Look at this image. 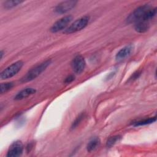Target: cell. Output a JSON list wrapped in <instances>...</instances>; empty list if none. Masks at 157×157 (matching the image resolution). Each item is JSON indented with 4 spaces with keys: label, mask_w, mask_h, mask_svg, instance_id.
<instances>
[{
    "label": "cell",
    "mask_w": 157,
    "mask_h": 157,
    "mask_svg": "<svg viewBox=\"0 0 157 157\" xmlns=\"http://www.w3.org/2000/svg\"><path fill=\"white\" fill-rule=\"evenodd\" d=\"M50 63H51L50 60H47L40 63V64L30 69L26 73V74L23 77L21 78V82H29L34 80L37 76H39L48 66V65H50Z\"/></svg>",
    "instance_id": "6da1fadb"
},
{
    "label": "cell",
    "mask_w": 157,
    "mask_h": 157,
    "mask_svg": "<svg viewBox=\"0 0 157 157\" xmlns=\"http://www.w3.org/2000/svg\"><path fill=\"white\" fill-rule=\"evenodd\" d=\"M151 8L148 4L141 6L136 9L126 18L128 23H136L139 21H145V17L147 12Z\"/></svg>",
    "instance_id": "7a4b0ae2"
},
{
    "label": "cell",
    "mask_w": 157,
    "mask_h": 157,
    "mask_svg": "<svg viewBox=\"0 0 157 157\" xmlns=\"http://www.w3.org/2000/svg\"><path fill=\"white\" fill-rule=\"evenodd\" d=\"M90 18L88 16L82 17L72 23L66 29H65L64 33L65 34H71L79 31L84 29L89 23Z\"/></svg>",
    "instance_id": "3957f363"
},
{
    "label": "cell",
    "mask_w": 157,
    "mask_h": 157,
    "mask_svg": "<svg viewBox=\"0 0 157 157\" xmlns=\"http://www.w3.org/2000/svg\"><path fill=\"white\" fill-rule=\"evenodd\" d=\"M23 66V63L21 61H18L12 63L1 72L0 75L1 78L2 80H4L12 77L21 70Z\"/></svg>",
    "instance_id": "277c9868"
},
{
    "label": "cell",
    "mask_w": 157,
    "mask_h": 157,
    "mask_svg": "<svg viewBox=\"0 0 157 157\" xmlns=\"http://www.w3.org/2000/svg\"><path fill=\"white\" fill-rule=\"evenodd\" d=\"M72 17L71 15H67L62 17L56 21L51 27L50 31L52 33H57L64 29H66L67 25L71 23Z\"/></svg>",
    "instance_id": "5b68a950"
},
{
    "label": "cell",
    "mask_w": 157,
    "mask_h": 157,
    "mask_svg": "<svg viewBox=\"0 0 157 157\" xmlns=\"http://www.w3.org/2000/svg\"><path fill=\"white\" fill-rule=\"evenodd\" d=\"M23 150V144L21 141H15L13 142L9 147L7 153L8 157H17L21 155Z\"/></svg>",
    "instance_id": "8992f818"
},
{
    "label": "cell",
    "mask_w": 157,
    "mask_h": 157,
    "mask_svg": "<svg viewBox=\"0 0 157 157\" xmlns=\"http://www.w3.org/2000/svg\"><path fill=\"white\" fill-rule=\"evenodd\" d=\"M85 61L81 55H77L73 59L71 65L73 71L77 74L82 73L85 67Z\"/></svg>",
    "instance_id": "52a82bcc"
},
{
    "label": "cell",
    "mask_w": 157,
    "mask_h": 157,
    "mask_svg": "<svg viewBox=\"0 0 157 157\" xmlns=\"http://www.w3.org/2000/svg\"><path fill=\"white\" fill-rule=\"evenodd\" d=\"M77 4L75 1H65L58 4L55 7V12L58 13H65L73 9Z\"/></svg>",
    "instance_id": "ba28073f"
},
{
    "label": "cell",
    "mask_w": 157,
    "mask_h": 157,
    "mask_svg": "<svg viewBox=\"0 0 157 157\" xmlns=\"http://www.w3.org/2000/svg\"><path fill=\"white\" fill-rule=\"evenodd\" d=\"M133 47L131 45H127L121 48L116 55L115 58L117 61H121L128 57L132 52Z\"/></svg>",
    "instance_id": "9c48e42d"
},
{
    "label": "cell",
    "mask_w": 157,
    "mask_h": 157,
    "mask_svg": "<svg viewBox=\"0 0 157 157\" xmlns=\"http://www.w3.org/2000/svg\"><path fill=\"white\" fill-rule=\"evenodd\" d=\"M36 93V90L33 88H26L19 91L14 97L15 100H21Z\"/></svg>",
    "instance_id": "30bf717a"
},
{
    "label": "cell",
    "mask_w": 157,
    "mask_h": 157,
    "mask_svg": "<svg viewBox=\"0 0 157 157\" xmlns=\"http://www.w3.org/2000/svg\"><path fill=\"white\" fill-rule=\"evenodd\" d=\"M149 28L150 25L147 21H139L135 23L134 29L138 33H145L148 30Z\"/></svg>",
    "instance_id": "8fae6325"
},
{
    "label": "cell",
    "mask_w": 157,
    "mask_h": 157,
    "mask_svg": "<svg viewBox=\"0 0 157 157\" xmlns=\"http://www.w3.org/2000/svg\"><path fill=\"white\" fill-rule=\"evenodd\" d=\"M100 145V140L99 138H94L91 140L86 147L87 151L89 152H91L93 151H94L96 149L98 148V147Z\"/></svg>",
    "instance_id": "7c38bea8"
},
{
    "label": "cell",
    "mask_w": 157,
    "mask_h": 157,
    "mask_svg": "<svg viewBox=\"0 0 157 157\" xmlns=\"http://www.w3.org/2000/svg\"><path fill=\"white\" fill-rule=\"evenodd\" d=\"M156 121V117H150L147 119H144L142 120L137 121L135 123H134V126H144L148 124H151Z\"/></svg>",
    "instance_id": "4fadbf2b"
},
{
    "label": "cell",
    "mask_w": 157,
    "mask_h": 157,
    "mask_svg": "<svg viewBox=\"0 0 157 157\" xmlns=\"http://www.w3.org/2000/svg\"><path fill=\"white\" fill-rule=\"evenodd\" d=\"M121 139V136H114L112 137H110L109 138V139L107 141L106 145L107 147H111L113 145H114L117 142H118Z\"/></svg>",
    "instance_id": "5bb4252c"
},
{
    "label": "cell",
    "mask_w": 157,
    "mask_h": 157,
    "mask_svg": "<svg viewBox=\"0 0 157 157\" xmlns=\"http://www.w3.org/2000/svg\"><path fill=\"white\" fill-rule=\"evenodd\" d=\"M23 2V1H6L4 3V7L6 9H11L12 7H14L18 4Z\"/></svg>",
    "instance_id": "9a60e30c"
},
{
    "label": "cell",
    "mask_w": 157,
    "mask_h": 157,
    "mask_svg": "<svg viewBox=\"0 0 157 157\" xmlns=\"http://www.w3.org/2000/svg\"><path fill=\"white\" fill-rule=\"evenodd\" d=\"M13 86V83L12 82L2 83L1 84V93L3 94L7 91L10 90Z\"/></svg>",
    "instance_id": "2e32d148"
},
{
    "label": "cell",
    "mask_w": 157,
    "mask_h": 157,
    "mask_svg": "<svg viewBox=\"0 0 157 157\" xmlns=\"http://www.w3.org/2000/svg\"><path fill=\"white\" fill-rule=\"evenodd\" d=\"M83 118H84V113H81V114H80V115L76 118V119L74 120V121L72 123V126H71V128H72V129L75 128L80 124V123L82 121V120H83Z\"/></svg>",
    "instance_id": "e0dca14e"
},
{
    "label": "cell",
    "mask_w": 157,
    "mask_h": 157,
    "mask_svg": "<svg viewBox=\"0 0 157 157\" xmlns=\"http://www.w3.org/2000/svg\"><path fill=\"white\" fill-rule=\"evenodd\" d=\"M75 79V76L74 75H70L69 76H67L64 80V83H70L72 82H73Z\"/></svg>",
    "instance_id": "ac0fdd59"
},
{
    "label": "cell",
    "mask_w": 157,
    "mask_h": 157,
    "mask_svg": "<svg viewBox=\"0 0 157 157\" xmlns=\"http://www.w3.org/2000/svg\"><path fill=\"white\" fill-rule=\"evenodd\" d=\"M140 75V72L139 71H137L136 72L133 74V75L131 76V77L129 78V80H135V79L137 78Z\"/></svg>",
    "instance_id": "d6986e66"
},
{
    "label": "cell",
    "mask_w": 157,
    "mask_h": 157,
    "mask_svg": "<svg viewBox=\"0 0 157 157\" xmlns=\"http://www.w3.org/2000/svg\"><path fill=\"white\" fill-rule=\"evenodd\" d=\"M33 147V144H32L31 143L27 145V147H26V150H27V151H31V150L32 149Z\"/></svg>",
    "instance_id": "ffe728a7"
},
{
    "label": "cell",
    "mask_w": 157,
    "mask_h": 157,
    "mask_svg": "<svg viewBox=\"0 0 157 157\" xmlns=\"http://www.w3.org/2000/svg\"><path fill=\"white\" fill-rule=\"evenodd\" d=\"M3 52L2 51H1V53H0V55H1V59L2 58V56H3Z\"/></svg>",
    "instance_id": "44dd1931"
}]
</instances>
